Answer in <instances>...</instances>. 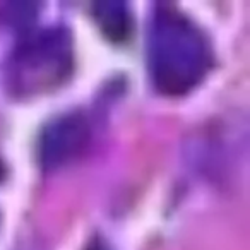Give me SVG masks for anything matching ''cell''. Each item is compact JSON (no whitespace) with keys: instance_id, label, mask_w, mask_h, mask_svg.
Masks as SVG:
<instances>
[{"instance_id":"obj_1","label":"cell","mask_w":250,"mask_h":250,"mask_svg":"<svg viewBox=\"0 0 250 250\" xmlns=\"http://www.w3.org/2000/svg\"><path fill=\"white\" fill-rule=\"evenodd\" d=\"M211 62L202 31L173 7H158L147 29V65L158 91L180 96L197 86Z\"/></svg>"},{"instance_id":"obj_2","label":"cell","mask_w":250,"mask_h":250,"mask_svg":"<svg viewBox=\"0 0 250 250\" xmlns=\"http://www.w3.org/2000/svg\"><path fill=\"white\" fill-rule=\"evenodd\" d=\"M70 67V42L62 29L33 36L16 53V84L28 91L57 83Z\"/></svg>"},{"instance_id":"obj_3","label":"cell","mask_w":250,"mask_h":250,"mask_svg":"<svg viewBox=\"0 0 250 250\" xmlns=\"http://www.w3.org/2000/svg\"><path fill=\"white\" fill-rule=\"evenodd\" d=\"M89 124L83 113H63L43 127L38 139V160L45 170L69 163L86 147Z\"/></svg>"},{"instance_id":"obj_4","label":"cell","mask_w":250,"mask_h":250,"mask_svg":"<svg viewBox=\"0 0 250 250\" xmlns=\"http://www.w3.org/2000/svg\"><path fill=\"white\" fill-rule=\"evenodd\" d=\"M93 18L110 42L122 43L130 36L132 18L129 7L120 0H101L93 4Z\"/></svg>"},{"instance_id":"obj_5","label":"cell","mask_w":250,"mask_h":250,"mask_svg":"<svg viewBox=\"0 0 250 250\" xmlns=\"http://www.w3.org/2000/svg\"><path fill=\"white\" fill-rule=\"evenodd\" d=\"M84 250H106V247H104V243L100 238H94L87 243V247Z\"/></svg>"},{"instance_id":"obj_6","label":"cell","mask_w":250,"mask_h":250,"mask_svg":"<svg viewBox=\"0 0 250 250\" xmlns=\"http://www.w3.org/2000/svg\"><path fill=\"white\" fill-rule=\"evenodd\" d=\"M4 177V163H2V160H0V178Z\"/></svg>"}]
</instances>
